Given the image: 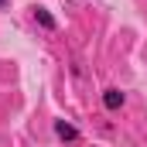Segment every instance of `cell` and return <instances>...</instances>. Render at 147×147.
I'll use <instances>...</instances> for the list:
<instances>
[{"label":"cell","mask_w":147,"mask_h":147,"mask_svg":"<svg viewBox=\"0 0 147 147\" xmlns=\"http://www.w3.org/2000/svg\"><path fill=\"white\" fill-rule=\"evenodd\" d=\"M34 21H38V28H45V31H55V28H58L55 14H51L48 7H34Z\"/></svg>","instance_id":"cell-3"},{"label":"cell","mask_w":147,"mask_h":147,"mask_svg":"<svg viewBox=\"0 0 147 147\" xmlns=\"http://www.w3.org/2000/svg\"><path fill=\"white\" fill-rule=\"evenodd\" d=\"M55 137L65 140V144H79V140H82V130L72 127L69 120H55Z\"/></svg>","instance_id":"cell-1"},{"label":"cell","mask_w":147,"mask_h":147,"mask_svg":"<svg viewBox=\"0 0 147 147\" xmlns=\"http://www.w3.org/2000/svg\"><path fill=\"white\" fill-rule=\"evenodd\" d=\"M7 3H10V0H0V7H7Z\"/></svg>","instance_id":"cell-4"},{"label":"cell","mask_w":147,"mask_h":147,"mask_svg":"<svg viewBox=\"0 0 147 147\" xmlns=\"http://www.w3.org/2000/svg\"><path fill=\"white\" fill-rule=\"evenodd\" d=\"M123 103H127V92H123V89H116V86H110V89H103V106H106L110 113L123 110Z\"/></svg>","instance_id":"cell-2"}]
</instances>
